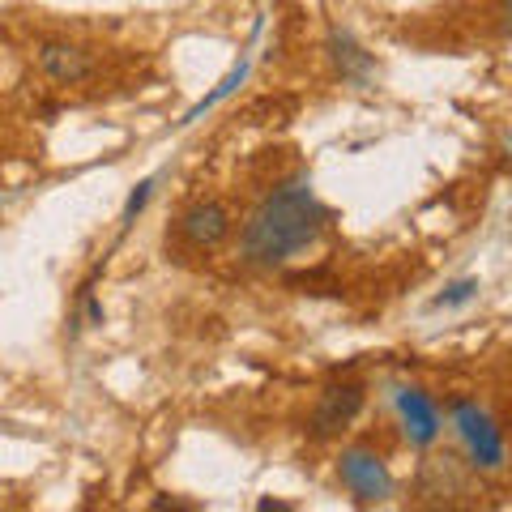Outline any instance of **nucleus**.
<instances>
[{"instance_id": "obj_4", "label": "nucleus", "mask_w": 512, "mask_h": 512, "mask_svg": "<svg viewBox=\"0 0 512 512\" xmlns=\"http://www.w3.org/2000/svg\"><path fill=\"white\" fill-rule=\"evenodd\" d=\"M363 402H367V397H363L359 384H329V389L316 397V410H312V419H308V431H312L316 440L342 436V431L363 414Z\"/></svg>"}, {"instance_id": "obj_7", "label": "nucleus", "mask_w": 512, "mask_h": 512, "mask_svg": "<svg viewBox=\"0 0 512 512\" xmlns=\"http://www.w3.org/2000/svg\"><path fill=\"white\" fill-rule=\"evenodd\" d=\"M325 52H329V64L338 69L342 82L359 86V90H367V86L376 82V56L367 52V47H363L355 35H350V30L329 26V35H325Z\"/></svg>"}, {"instance_id": "obj_5", "label": "nucleus", "mask_w": 512, "mask_h": 512, "mask_svg": "<svg viewBox=\"0 0 512 512\" xmlns=\"http://www.w3.org/2000/svg\"><path fill=\"white\" fill-rule=\"evenodd\" d=\"M227 235H231V210L222 201H214V197L192 201L188 210L180 214V239L188 248L214 252L218 244H227Z\"/></svg>"}, {"instance_id": "obj_1", "label": "nucleus", "mask_w": 512, "mask_h": 512, "mask_svg": "<svg viewBox=\"0 0 512 512\" xmlns=\"http://www.w3.org/2000/svg\"><path fill=\"white\" fill-rule=\"evenodd\" d=\"M333 222V210L316 197V188L308 175L278 184L274 192H265L261 205L248 214L244 231H239V252L256 269H278L286 261H295L303 248H312L325 227Z\"/></svg>"}, {"instance_id": "obj_2", "label": "nucleus", "mask_w": 512, "mask_h": 512, "mask_svg": "<svg viewBox=\"0 0 512 512\" xmlns=\"http://www.w3.org/2000/svg\"><path fill=\"white\" fill-rule=\"evenodd\" d=\"M453 427H457L461 444H466L474 470H487V474L504 470V461H508L504 431H500V423H495L483 406L470 402V397H457V402H453Z\"/></svg>"}, {"instance_id": "obj_14", "label": "nucleus", "mask_w": 512, "mask_h": 512, "mask_svg": "<svg viewBox=\"0 0 512 512\" xmlns=\"http://www.w3.org/2000/svg\"><path fill=\"white\" fill-rule=\"evenodd\" d=\"M256 508H261V512H291L295 504H286V500H274V495H265V500H256Z\"/></svg>"}, {"instance_id": "obj_3", "label": "nucleus", "mask_w": 512, "mask_h": 512, "mask_svg": "<svg viewBox=\"0 0 512 512\" xmlns=\"http://www.w3.org/2000/svg\"><path fill=\"white\" fill-rule=\"evenodd\" d=\"M338 478L359 504H384L397 487L389 466H384V457H376L372 448H346L338 457Z\"/></svg>"}, {"instance_id": "obj_6", "label": "nucleus", "mask_w": 512, "mask_h": 512, "mask_svg": "<svg viewBox=\"0 0 512 512\" xmlns=\"http://www.w3.org/2000/svg\"><path fill=\"white\" fill-rule=\"evenodd\" d=\"M393 406L402 414V431L414 448H431L440 440L444 431V419H440V406L431 402V393L414 389V384H402V389L393 393Z\"/></svg>"}, {"instance_id": "obj_12", "label": "nucleus", "mask_w": 512, "mask_h": 512, "mask_svg": "<svg viewBox=\"0 0 512 512\" xmlns=\"http://www.w3.org/2000/svg\"><path fill=\"white\" fill-rule=\"evenodd\" d=\"M154 188H158V175H146V180H141L133 192H128V201H124V210H120V239L133 231V222L146 214V205L154 201Z\"/></svg>"}, {"instance_id": "obj_11", "label": "nucleus", "mask_w": 512, "mask_h": 512, "mask_svg": "<svg viewBox=\"0 0 512 512\" xmlns=\"http://www.w3.org/2000/svg\"><path fill=\"white\" fill-rule=\"evenodd\" d=\"M478 291H483V282H478V278H453V282H448L436 299L427 303V308H431V312H453V308H466V303H474V299H478Z\"/></svg>"}, {"instance_id": "obj_10", "label": "nucleus", "mask_w": 512, "mask_h": 512, "mask_svg": "<svg viewBox=\"0 0 512 512\" xmlns=\"http://www.w3.org/2000/svg\"><path fill=\"white\" fill-rule=\"evenodd\" d=\"M248 73H252V60L244 56V60H239V64H235V69H231L227 77H222V82H218V86H214L210 94H205V99H197V103H192V107L184 111V116H180V120H175V128H192V124H197V120L205 116V111H214L218 103H227V99H231V94H235L239 86H244V82H248Z\"/></svg>"}, {"instance_id": "obj_9", "label": "nucleus", "mask_w": 512, "mask_h": 512, "mask_svg": "<svg viewBox=\"0 0 512 512\" xmlns=\"http://www.w3.org/2000/svg\"><path fill=\"white\" fill-rule=\"evenodd\" d=\"M39 69L60 86H77L94 73V60H90L86 47L64 43V39H47V43H39Z\"/></svg>"}, {"instance_id": "obj_13", "label": "nucleus", "mask_w": 512, "mask_h": 512, "mask_svg": "<svg viewBox=\"0 0 512 512\" xmlns=\"http://www.w3.org/2000/svg\"><path fill=\"white\" fill-rule=\"evenodd\" d=\"M154 512H201V504H192V500H175V495H158V500L150 504Z\"/></svg>"}, {"instance_id": "obj_8", "label": "nucleus", "mask_w": 512, "mask_h": 512, "mask_svg": "<svg viewBox=\"0 0 512 512\" xmlns=\"http://www.w3.org/2000/svg\"><path fill=\"white\" fill-rule=\"evenodd\" d=\"M419 495H423V504H436V508H453L457 495H470V478H466V470H461V461L457 457H431V461H423Z\"/></svg>"}]
</instances>
